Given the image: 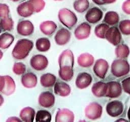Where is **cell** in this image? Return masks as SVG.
I'll return each mask as SVG.
<instances>
[{
    "label": "cell",
    "instance_id": "6da1fadb",
    "mask_svg": "<svg viewBox=\"0 0 130 122\" xmlns=\"http://www.w3.org/2000/svg\"><path fill=\"white\" fill-rule=\"evenodd\" d=\"M34 47L33 42L27 39L19 40L16 43L12 52L13 57L17 59L26 58Z\"/></svg>",
    "mask_w": 130,
    "mask_h": 122
},
{
    "label": "cell",
    "instance_id": "7a4b0ae2",
    "mask_svg": "<svg viewBox=\"0 0 130 122\" xmlns=\"http://www.w3.org/2000/svg\"><path fill=\"white\" fill-rule=\"evenodd\" d=\"M129 71L130 65L125 59L122 58L115 59L111 64V73L116 77L119 78L125 76Z\"/></svg>",
    "mask_w": 130,
    "mask_h": 122
},
{
    "label": "cell",
    "instance_id": "3957f363",
    "mask_svg": "<svg viewBox=\"0 0 130 122\" xmlns=\"http://www.w3.org/2000/svg\"><path fill=\"white\" fill-rule=\"evenodd\" d=\"M59 21L69 29L73 27L77 22V17L74 12L67 8L60 9L58 13Z\"/></svg>",
    "mask_w": 130,
    "mask_h": 122
},
{
    "label": "cell",
    "instance_id": "277c9868",
    "mask_svg": "<svg viewBox=\"0 0 130 122\" xmlns=\"http://www.w3.org/2000/svg\"><path fill=\"white\" fill-rule=\"evenodd\" d=\"M16 85L13 79L10 76H0V93L10 96L15 90Z\"/></svg>",
    "mask_w": 130,
    "mask_h": 122
},
{
    "label": "cell",
    "instance_id": "5b68a950",
    "mask_svg": "<svg viewBox=\"0 0 130 122\" xmlns=\"http://www.w3.org/2000/svg\"><path fill=\"white\" fill-rule=\"evenodd\" d=\"M103 108L101 105L97 102H91L85 108V116L91 120L99 119L102 114Z\"/></svg>",
    "mask_w": 130,
    "mask_h": 122
},
{
    "label": "cell",
    "instance_id": "8992f818",
    "mask_svg": "<svg viewBox=\"0 0 130 122\" xmlns=\"http://www.w3.org/2000/svg\"><path fill=\"white\" fill-rule=\"evenodd\" d=\"M107 114L113 117L120 115L123 111V104L119 100H114L108 103L106 107Z\"/></svg>",
    "mask_w": 130,
    "mask_h": 122
},
{
    "label": "cell",
    "instance_id": "52a82bcc",
    "mask_svg": "<svg viewBox=\"0 0 130 122\" xmlns=\"http://www.w3.org/2000/svg\"><path fill=\"white\" fill-rule=\"evenodd\" d=\"M106 93L105 96L110 98H116L122 94V86L117 81H111L106 83Z\"/></svg>",
    "mask_w": 130,
    "mask_h": 122
},
{
    "label": "cell",
    "instance_id": "ba28073f",
    "mask_svg": "<svg viewBox=\"0 0 130 122\" xmlns=\"http://www.w3.org/2000/svg\"><path fill=\"white\" fill-rule=\"evenodd\" d=\"M109 69L108 62L103 58L97 59L93 66V71L95 75L101 79H104Z\"/></svg>",
    "mask_w": 130,
    "mask_h": 122
},
{
    "label": "cell",
    "instance_id": "9c48e42d",
    "mask_svg": "<svg viewBox=\"0 0 130 122\" xmlns=\"http://www.w3.org/2000/svg\"><path fill=\"white\" fill-rule=\"evenodd\" d=\"M30 65L34 70L42 71L47 67L48 60L45 56L42 54H37L30 58Z\"/></svg>",
    "mask_w": 130,
    "mask_h": 122
},
{
    "label": "cell",
    "instance_id": "30bf717a",
    "mask_svg": "<svg viewBox=\"0 0 130 122\" xmlns=\"http://www.w3.org/2000/svg\"><path fill=\"white\" fill-rule=\"evenodd\" d=\"M121 34L116 26L109 27L105 34V39L114 46L118 45L121 40Z\"/></svg>",
    "mask_w": 130,
    "mask_h": 122
},
{
    "label": "cell",
    "instance_id": "8fae6325",
    "mask_svg": "<svg viewBox=\"0 0 130 122\" xmlns=\"http://www.w3.org/2000/svg\"><path fill=\"white\" fill-rule=\"evenodd\" d=\"M58 62L59 68L62 67L73 68L74 56L73 52L70 49H66L63 51L59 56Z\"/></svg>",
    "mask_w": 130,
    "mask_h": 122
},
{
    "label": "cell",
    "instance_id": "7c38bea8",
    "mask_svg": "<svg viewBox=\"0 0 130 122\" xmlns=\"http://www.w3.org/2000/svg\"><path fill=\"white\" fill-rule=\"evenodd\" d=\"M90 32L91 26L90 24L86 22H84L78 25L75 28L74 34L77 39L82 40L88 38L90 36Z\"/></svg>",
    "mask_w": 130,
    "mask_h": 122
},
{
    "label": "cell",
    "instance_id": "4fadbf2b",
    "mask_svg": "<svg viewBox=\"0 0 130 122\" xmlns=\"http://www.w3.org/2000/svg\"><path fill=\"white\" fill-rule=\"evenodd\" d=\"M103 12L99 7H93L89 9L85 15L86 21L92 24L99 22L103 18Z\"/></svg>",
    "mask_w": 130,
    "mask_h": 122
},
{
    "label": "cell",
    "instance_id": "5bb4252c",
    "mask_svg": "<svg viewBox=\"0 0 130 122\" xmlns=\"http://www.w3.org/2000/svg\"><path fill=\"white\" fill-rule=\"evenodd\" d=\"M55 101L54 95L50 92L45 91L42 92L39 97L38 102L39 105L46 108L52 107Z\"/></svg>",
    "mask_w": 130,
    "mask_h": 122
},
{
    "label": "cell",
    "instance_id": "9a60e30c",
    "mask_svg": "<svg viewBox=\"0 0 130 122\" xmlns=\"http://www.w3.org/2000/svg\"><path fill=\"white\" fill-rule=\"evenodd\" d=\"M34 31V26L29 20H22L17 24V32L18 34L21 36H30L32 34Z\"/></svg>",
    "mask_w": 130,
    "mask_h": 122
},
{
    "label": "cell",
    "instance_id": "2e32d148",
    "mask_svg": "<svg viewBox=\"0 0 130 122\" xmlns=\"http://www.w3.org/2000/svg\"><path fill=\"white\" fill-rule=\"evenodd\" d=\"M92 78L91 75L87 72H81L77 76L75 84L77 88L82 89L89 86L91 83Z\"/></svg>",
    "mask_w": 130,
    "mask_h": 122
},
{
    "label": "cell",
    "instance_id": "e0dca14e",
    "mask_svg": "<svg viewBox=\"0 0 130 122\" xmlns=\"http://www.w3.org/2000/svg\"><path fill=\"white\" fill-rule=\"evenodd\" d=\"M71 38V32L66 28L59 29L54 36V40L56 44L59 46L67 44Z\"/></svg>",
    "mask_w": 130,
    "mask_h": 122
},
{
    "label": "cell",
    "instance_id": "ac0fdd59",
    "mask_svg": "<svg viewBox=\"0 0 130 122\" xmlns=\"http://www.w3.org/2000/svg\"><path fill=\"white\" fill-rule=\"evenodd\" d=\"M74 113L67 108L59 109L55 115L56 122H73L74 120Z\"/></svg>",
    "mask_w": 130,
    "mask_h": 122
},
{
    "label": "cell",
    "instance_id": "d6986e66",
    "mask_svg": "<svg viewBox=\"0 0 130 122\" xmlns=\"http://www.w3.org/2000/svg\"><path fill=\"white\" fill-rule=\"evenodd\" d=\"M54 93L60 97H65L68 96L71 92L70 86L63 81H57L55 82L54 86Z\"/></svg>",
    "mask_w": 130,
    "mask_h": 122
},
{
    "label": "cell",
    "instance_id": "ffe728a7",
    "mask_svg": "<svg viewBox=\"0 0 130 122\" xmlns=\"http://www.w3.org/2000/svg\"><path fill=\"white\" fill-rule=\"evenodd\" d=\"M21 83L26 88H31L35 87L37 84V76L32 72H27L23 74L21 78Z\"/></svg>",
    "mask_w": 130,
    "mask_h": 122
},
{
    "label": "cell",
    "instance_id": "44dd1931",
    "mask_svg": "<svg viewBox=\"0 0 130 122\" xmlns=\"http://www.w3.org/2000/svg\"><path fill=\"white\" fill-rule=\"evenodd\" d=\"M94 61L92 55L89 53H83L79 55L77 58V63L79 66L83 68L91 67Z\"/></svg>",
    "mask_w": 130,
    "mask_h": 122
},
{
    "label": "cell",
    "instance_id": "7402d4cb",
    "mask_svg": "<svg viewBox=\"0 0 130 122\" xmlns=\"http://www.w3.org/2000/svg\"><path fill=\"white\" fill-rule=\"evenodd\" d=\"M40 29L41 32L47 36L52 35L57 28L56 24L53 21H45L40 24Z\"/></svg>",
    "mask_w": 130,
    "mask_h": 122
},
{
    "label": "cell",
    "instance_id": "603a6c76",
    "mask_svg": "<svg viewBox=\"0 0 130 122\" xmlns=\"http://www.w3.org/2000/svg\"><path fill=\"white\" fill-rule=\"evenodd\" d=\"M106 83L102 81H98L94 83L91 87L92 94L98 98L105 96L106 93Z\"/></svg>",
    "mask_w": 130,
    "mask_h": 122
},
{
    "label": "cell",
    "instance_id": "cb8c5ba5",
    "mask_svg": "<svg viewBox=\"0 0 130 122\" xmlns=\"http://www.w3.org/2000/svg\"><path fill=\"white\" fill-rule=\"evenodd\" d=\"M17 12L19 16L23 17H29L34 13L28 1L23 2L19 5L17 8Z\"/></svg>",
    "mask_w": 130,
    "mask_h": 122
},
{
    "label": "cell",
    "instance_id": "d4e9b609",
    "mask_svg": "<svg viewBox=\"0 0 130 122\" xmlns=\"http://www.w3.org/2000/svg\"><path fill=\"white\" fill-rule=\"evenodd\" d=\"M35 113V110L34 108L30 107H26L21 110L19 116L22 121L32 122L34 121Z\"/></svg>",
    "mask_w": 130,
    "mask_h": 122
},
{
    "label": "cell",
    "instance_id": "484cf974",
    "mask_svg": "<svg viewBox=\"0 0 130 122\" xmlns=\"http://www.w3.org/2000/svg\"><path fill=\"white\" fill-rule=\"evenodd\" d=\"M56 80V77L54 75L48 73L41 76L40 83L44 87H50L54 85Z\"/></svg>",
    "mask_w": 130,
    "mask_h": 122
},
{
    "label": "cell",
    "instance_id": "4316f807",
    "mask_svg": "<svg viewBox=\"0 0 130 122\" xmlns=\"http://www.w3.org/2000/svg\"><path fill=\"white\" fill-rule=\"evenodd\" d=\"M59 77L63 81H69L73 77L74 71L73 68L70 67H62L58 71Z\"/></svg>",
    "mask_w": 130,
    "mask_h": 122
},
{
    "label": "cell",
    "instance_id": "83f0119b",
    "mask_svg": "<svg viewBox=\"0 0 130 122\" xmlns=\"http://www.w3.org/2000/svg\"><path fill=\"white\" fill-rule=\"evenodd\" d=\"M119 20L118 14L113 11H109L106 13L104 18V21L109 25H114L117 24Z\"/></svg>",
    "mask_w": 130,
    "mask_h": 122
},
{
    "label": "cell",
    "instance_id": "f1b7e54d",
    "mask_svg": "<svg viewBox=\"0 0 130 122\" xmlns=\"http://www.w3.org/2000/svg\"><path fill=\"white\" fill-rule=\"evenodd\" d=\"M14 40V36L11 34L5 33L0 36V48L3 49L9 47Z\"/></svg>",
    "mask_w": 130,
    "mask_h": 122
},
{
    "label": "cell",
    "instance_id": "f546056e",
    "mask_svg": "<svg viewBox=\"0 0 130 122\" xmlns=\"http://www.w3.org/2000/svg\"><path fill=\"white\" fill-rule=\"evenodd\" d=\"M130 53L129 48L125 44H118L115 49V54L117 57L119 58H127Z\"/></svg>",
    "mask_w": 130,
    "mask_h": 122
},
{
    "label": "cell",
    "instance_id": "4dcf8cb0",
    "mask_svg": "<svg viewBox=\"0 0 130 122\" xmlns=\"http://www.w3.org/2000/svg\"><path fill=\"white\" fill-rule=\"evenodd\" d=\"M51 43L47 38H40L37 39L36 42L37 49L40 52H46L50 49Z\"/></svg>",
    "mask_w": 130,
    "mask_h": 122
},
{
    "label": "cell",
    "instance_id": "1f68e13d",
    "mask_svg": "<svg viewBox=\"0 0 130 122\" xmlns=\"http://www.w3.org/2000/svg\"><path fill=\"white\" fill-rule=\"evenodd\" d=\"M89 7V2L88 0H76L73 3L74 9L80 13H82L86 11Z\"/></svg>",
    "mask_w": 130,
    "mask_h": 122
},
{
    "label": "cell",
    "instance_id": "d6a6232c",
    "mask_svg": "<svg viewBox=\"0 0 130 122\" xmlns=\"http://www.w3.org/2000/svg\"><path fill=\"white\" fill-rule=\"evenodd\" d=\"M109 27V25L106 23H102L98 24L94 28V34L98 38L105 39L106 33Z\"/></svg>",
    "mask_w": 130,
    "mask_h": 122
},
{
    "label": "cell",
    "instance_id": "836d02e7",
    "mask_svg": "<svg viewBox=\"0 0 130 122\" xmlns=\"http://www.w3.org/2000/svg\"><path fill=\"white\" fill-rule=\"evenodd\" d=\"M51 114L50 112L45 110H40L37 111L36 115V121H50Z\"/></svg>",
    "mask_w": 130,
    "mask_h": 122
},
{
    "label": "cell",
    "instance_id": "e575fe53",
    "mask_svg": "<svg viewBox=\"0 0 130 122\" xmlns=\"http://www.w3.org/2000/svg\"><path fill=\"white\" fill-rule=\"evenodd\" d=\"M28 1L34 13L41 12L45 6V2L44 0H29Z\"/></svg>",
    "mask_w": 130,
    "mask_h": 122
},
{
    "label": "cell",
    "instance_id": "d590c367",
    "mask_svg": "<svg viewBox=\"0 0 130 122\" xmlns=\"http://www.w3.org/2000/svg\"><path fill=\"white\" fill-rule=\"evenodd\" d=\"M0 26L4 31H10L14 27V21L11 18L7 17L1 18L0 20Z\"/></svg>",
    "mask_w": 130,
    "mask_h": 122
},
{
    "label": "cell",
    "instance_id": "8d00e7d4",
    "mask_svg": "<svg viewBox=\"0 0 130 122\" xmlns=\"http://www.w3.org/2000/svg\"><path fill=\"white\" fill-rule=\"evenodd\" d=\"M119 29L124 35H130V20L124 19L120 21Z\"/></svg>",
    "mask_w": 130,
    "mask_h": 122
},
{
    "label": "cell",
    "instance_id": "74e56055",
    "mask_svg": "<svg viewBox=\"0 0 130 122\" xmlns=\"http://www.w3.org/2000/svg\"><path fill=\"white\" fill-rule=\"evenodd\" d=\"M12 70L15 74L19 75L24 73L26 71V67L22 63H16L14 64Z\"/></svg>",
    "mask_w": 130,
    "mask_h": 122
},
{
    "label": "cell",
    "instance_id": "f35d334b",
    "mask_svg": "<svg viewBox=\"0 0 130 122\" xmlns=\"http://www.w3.org/2000/svg\"><path fill=\"white\" fill-rule=\"evenodd\" d=\"M10 12L9 7L6 4H0V18H4L8 17Z\"/></svg>",
    "mask_w": 130,
    "mask_h": 122
},
{
    "label": "cell",
    "instance_id": "ab89813d",
    "mask_svg": "<svg viewBox=\"0 0 130 122\" xmlns=\"http://www.w3.org/2000/svg\"><path fill=\"white\" fill-rule=\"evenodd\" d=\"M121 86L124 92L130 95V77H128L121 82Z\"/></svg>",
    "mask_w": 130,
    "mask_h": 122
},
{
    "label": "cell",
    "instance_id": "60d3db41",
    "mask_svg": "<svg viewBox=\"0 0 130 122\" xmlns=\"http://www.w3.org/2000/svg\"><path fill=\"white\" fill-rule=\"evenodd\" d=\"M121 8L124 13L130 15V0L125 1L122 3Z\"/></svg>",
    "mask_w": 130,
    "mask_h": 122
},
{
    "label": "cell",
    "instance_id": "b9f144b4",
    "mask_svg": "<svg viewBox=\"0 0 130 122\" xmlns=\"http://www.w3.org/2000/svg\"><path fill=\"white\" fill-rule=\"evenodd\" d=\"M22 120L19 119L16 117H9L7 120V121H21Z\"/></svg>",
    "mask_w": 130,
    "mask_h": 122
},
{
    "label": "cell",
    "instance_id": "7bdbcfd3",
    "mask_svg": "<svg viewBox=\"0 0 130 122\" xmlns=\"http://www.w3.org/2000/svg\"><path fill=\"white\" fill-rule=\"evenodd\" d=\"M92 2L98 5H100V6H101V5H105L104 3H103V2L102 1V0H92Z\"/></svg>",
    "mask_w": 130,
    "mask_h": 122
},
{
    "label": "cell",
    "instance_id": "ee69618b",
    "mask_svg": "<svg viewBox=\"0 0 130 122\" xmlns=\"http://www.w3.org/2000/svg\"><path fill=\"white\" fill-rule=\"evenodd\" d=\"M117 0H102L104 4H110L115 3Z\"/></svg>",
    "mask_w": 130,
    "mask_h": 122
},
{
    "label": "cell",
    "instance_id": "f6af8a7d",
    "mask_svg": "<svg viewBox=\"0 0 130 122\" xmlns=\"http://www.w3.org/2000/svg\"><path fill=\"white\" fill-rule=\"evenodd\" d=\"M4 102V99L3 97V96L0 94V106H1L2 105Z\"/></svg>",
    "mask_w": 130,
    "mask_h": 122
},
{
    "label": "cell",
    "instance_id": "bcb514c9",
    "mask_svg": "<svg viewBox=\"0 0 130 122\" xmlns=\"http://www.w3.org/2000/svg\"><path fill=\"white\" fill-rule=\"evenodd\" d=\"M127 115V118H128V119L130 120V107H129V109H128V110Z\"/></svg>",
    "mask_w": 130,
    "mask_h": 122
},
{
    "label": "cell",
    "instance_id": "7dc6e473",
    "mask_svg": "<svg viewBox=\"0 0 130 122\" xmlns=\"http://www.w3.org/2000/svg\"><path fill=\"white\" fill-rule=\"evenodd\" d=\"M116 121H127V120H126V119H122V118H121V119H117Z\"/></svg>",
    "mask_w": 130,
    "mask_h": 122
},
{
    "label": "cell",
    "instance_id": "c3c4849f",
    "mask_svg": "<svg viewBox=\"0 0 130 122\" xmlns=\"http://www.w3.org/2000/svg\"><path fill=\"white\" fill-rule=\"evenodd\" d=\"M3 56V52L0 50V59H2Z\"/></svg>",
    "mask_w": 130,
    "mask_h": 122
},
{
    "label": "cell",
    "instance_id": "681fc988",
    "mask_svg": "<svg viewBox=\"0 0 130 122\" xmlns=\"http://www.w3.org/2000/svg\"><path fill=\"white\" fill-rule=\"evenodd\" d=\"M11 1H13V2H18V1H19L20 0H11Z\"/></svg>",
    "mask_w": 130,
    "mask_h": 122
},
{
    "label": "cell",
    "instance_id": "f907efd6",
    "mask_svg": "<svg viewBox=\"0 0 130 122\" xmlns=\"http://www.w3.org/2000/svg\"><path fill=\"white\" fill-rule=\"evenodd\" d=\"M54 1H61L62 0H54Z\"/></svg>",
    "mask_w": 130,
    "mask_h": 122
},
{
    "label": "cell",
    "instance_id": "816d5d0a",
    "mask_svg": "<svg viewBox=\"0 0 130 122\" xmlns=\"http://www.w3.org/2000/svg\"><path fill=\"white\" fill-rule=\"evenodd\" d=\"M1 26H0V34H1V32H2V30H1Z\"/></svg>",
    "mask_w": 130,
    "mask_h": 122
}]
</instances>
